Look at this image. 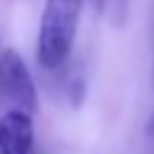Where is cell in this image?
Here are the masks:
<instances>
[{
  "label": "cell",
  "mask_w": 154,
  "mask_h": 154,
  "mask_svg": "<svg viewBox=\"0 0 154 154\" xmlns=\"http://www.w3.org/2000/svg\"><path fill=\"white\" fill-rule=\"evenodd\" d=\"M82 0H46L38 29V46L36 55L38 63L48 70L65 63L72 51L77 19H79Z\"/></svg>",
  "instance_id": "1"
},
{
  "label": "cell",
  "mask_w": 154,
  "mask_h": 154,
  "mask_svg": "<svg viewBox=\"0 0 154 154\" xmlns=\"http://www.w3.org/2000/svg\"><path fill=\"white\" fill-rule=\"evenodd\" d=\"M0 89L5 96H10L17 106L34 113L36 108V87L31 79V72L22 55L12 48H5L0 53Z\"/></svg>",
  "instance_id": "2"
},
{
  "label": "cell",
  "mask_w": 154,
  "mask_h": 154,
  "mask_svg": "<svg viewBox=\"0 0 154 154\" xmlns=\"http://www.w3.org/2000/svg\"><path fill=\"white\" fill-rule=\"evenodd\" d=\"M34 118L31 111L14 106L0 116V154H31Z\"/></svg>",
  "instance_id": "3"
},
{
  "label": "cell",
  "mask_w": 154,
  "mask_h": 154,
  "mask_svg": "<svg viewBox=\"0 0 154 154\" xmlns=\"http://www.w3.org/2000/svg\"><path fill=\"white\" fill-rule=\"evenodd\" d=\"M89 5H91L96 12H101V10H103V5H106V0H89Z\"/></svg>",
  "instance_id": "4"
},
{
  "label": "cell",
  "mask_w": 154,
  "mask_h": 154,
  "mask_svg": "<svg viewBox=\"0 0 154 154\" xmlns=\"http://www.w3.org/2000/svg\"><path fill=\"white\" fill-rule=\"evenodd\" d=\"M147 130H149V132L154 135V116H152V120H149V125H147Z\"/></svg>",
  "instance_id": "5"
}]
</instances>
